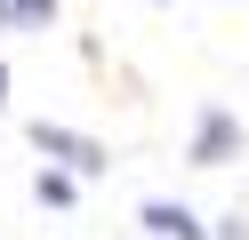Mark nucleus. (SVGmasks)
<instances>
[{"instance_id":"f257e3e1","label":"nucleus","mask_w":249,"mask_h":240,"mask_svg":"<svg viewBox=\"0 0 249 240\" xmlns=\"http://www.w3.org/2000/svg\"><path fill=\"white\" fill-rule=\"evenodd\" d=\"M24 136H33V152L49 160V168H65V176H105V168H113V152H105V144L89 136V128H65V120H33Z\"/></svg>"},{"instance_id":"f03ea898","label":"nucleus","mask_w":249,"mask_h":240,"mask_svg":"<svg viewBox=\"0 0 249 240\" xmlns=\"http://www.w3.org/2000/svg\"><path fill=\"white\" fill-rule=\"evenodd\" d=\"M185 160H193V168H225V160H241V112H233V104H201Z\"/></svg>"},{"instance_id":"7ed1b4c3","label":"nucleus","mask_w":249,"mask_h":240,"mask_svg":"<svg viewBox=\"0 0 249 240\" xmlns=\"http://www.w3.org/2000/svg\"><path fill=\"white\" fill-rule=\"evenodd\" d=\"M137 224H145L153 240H209V224H201L185 200H145V208H137Z\"/></svg>"},{"instance_id":"20e7f679","label":"nucleus","mask_w":249,"mask_h":240,"mask_svg":"<svg viewBox=\"0 0 249 240\" xmlns=\"http://www.w3.org/2000/svg\"><path fill=\"white\" fill-rule=\"evenodd\" d=\"M56 0H0V32H49Z\"/></svg>"},{"instance_id":"39448f33","label":"nucleus","mask_w":249,"mask_h":240,"mask_svg":"<svg viewBox=\"0 0 249 240\" xmlns=\"http://www.w3.org/2000/svg\"><path fill=\"white\" fill-rule=\"evenodd\" d=\"M33 200H40V208H72V200H81V176L40 168V176H33Z\"/></svg>"},{"instance_id":"423d86ee","label":"nucleus","mask_w":249,"mask_h":240,"mask_svg":"<svg viewBox=\"0 0 249 240\" xmlns=\"http://www.w3.org/2000/svg\"><path fill=\"white\" fill-rule=\"evenodd\" d=\"M0 104H8V64H0Z\"/></svg>"}]
</instances>
